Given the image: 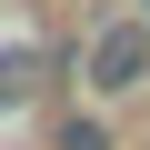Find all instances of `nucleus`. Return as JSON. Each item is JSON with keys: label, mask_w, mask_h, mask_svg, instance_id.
Returning a JSON list of instances; mask_svg holds the SVG:
<instances>
[{"label": "nucleus", "mask_w": 150, "mask_h": 150, "mask_svg": "<svg viewBox=\"0 0 150 150\" xmlns=\"http://www.w3.org/2000/svg\"><path fill=\"white\" fill-rule=\"evenodd\" d=\"M90 70H100V90H130V80H140V70H150V30H110Z\"/></svg>", "instance_id": "nucleus-1"}]
</instances>
